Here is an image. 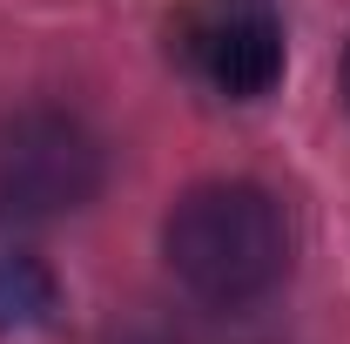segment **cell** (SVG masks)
I'll list each match as a JSON object with an SVG mask.
<instances>
[{"instance_id": "obj_1", "label": "cell", "mask_w": 350, "mask_h": 344, "mask_svg": "<svg viewBox=\"0 0 350 344\" xmlns=\"http://www.w3.org/2000/svg\"><path fill=\"white\" fill-rule=\"evenodd\" d=\"M290 216L283 203L243 182V175H216L182 189L162 216V257L169 277L209 310H250L262 304L283 277H290Z\"/></svg>"}, {"instance_id": "obj_2", "label": "cell", "mask_w": 350, "mask_h": 344, "mask_svg": "<svg viewBox=\"0 0 350 344\" xmlns=\"http://www.w3.org/2000/svg\"><path fill=\"white\" fill-rule=\"evenodd\" d=\"M108 149L68 108H21L0 122V216L54 223L101 196Z\"/></svg>"}, {"instance_id": "obj_3", "label": "cell", "mask_w": 350, "mask_h": 344, "mask_svg": "<svg viewBox=\"0 0 350 344\" xmlns=\"http://www.w3.org/2000/svg\"><path fill=\"white\" fill-rule=\"evenodd\" d=\"M169 41L182 75L222 101H262L290 61L283 0H189L175 14Z\"/></svg>"}, {"instance_id": "obj_4", "label": "cell", "mask_w": 350, "mask_h": 344, "mask_svg": "<svg viewBox=\"0 0 350 344\" xmlns=\"http://www.w3.org/2000/svg\"><path fill=\"white\" fill-rule=\"evenodd\" d=\"M61 317V277L34 250V236L0 216V338H34Z\"/></svg>"}, {"instance_id": "obj_5", "label": "cell", "mask_w": 350, "mask_h": 344, "mask_svg": "<svg viewBox=\"0 0 350 344\" xmlns=\"http://www.w3.org/2000/svg\"><path fill=\"white\" fill-rule=\"evenodd\" d=\"M344 101H350V47H344Z\"/></svg>"}]
</instances>
